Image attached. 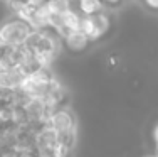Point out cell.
Listing matches in <instances>:
<instances>
[{"label":"cell","instance_id":"7","mask_svg":"<svg viewBox=\"0 0 158 157\" xmlns=\"http://www.w3.org/2000/svg\"><path fill=\"white\" fill-rule=\"evenodd\" d=\"M91 47V41L86 37L84 32L74 31L62 37V49H66L71 56H81Z\"/></svg>","mask_w":158,"mask_h":157},{"label":"cell","instance_id":"6","mask_svg":"<svg viewBox=\"0 0 158 157\" xmlns=\"http://www.w3.org/2000/svg\"><path fill=\"white\" fill-rule=\"evenodd\" d=\"M22 111L27 118V123H31V125L47 123L49 117H51V110L47 108L42 98H27L22 105Z\"/></svg>","mask_w":158,"mask_h":157},{"label":"cell","instance_id":"14","mask_svg":"<svg viewBox=\"0 0 158 157\" xmlns=\"http://www.w3.org/2000/svg\"><path fill=\"white\" fill-rule=\"evenodd\" d=\"M103 2H104V0H103Z\"/></svg>","mask_w":158,"mask_h":157},{"label":"cell","instance_id":"5","mask_svg":"<svg viewBox=\"0 0 158 157\" xmlns=\"http://www.w3.org/2000/svg\"><path fill=\"white\" fill-rule=\"evenodd\" d=\"M57 144V135L49 127V123L39 125L32 135V147L35 157H54V150Z\"/></svg>","mask_w":158,"mask_h":157},{"label":"cell","instance_id":"3","mask_svg":"<svg viewBox=\"0 0 158 157\" xmlns=\"http://www.w3.org/2000/svg\"><path fill=\"white\" fill-rule=\"evenodd\" d=\"M81 32H84L86 37L91 41V44L108 39V36L113 32L111 12L104 10V12L94 14V15L84 17L81 24Z\"/></svg>","mask_w":158,"mask_h":157},{"label":"cell","instance_id":"9","mask_svg":"<svg viewBox=\"0 0 158 157\" xmlns=\"http://www.w3.org/2000/svg\"><path fill=\"white\" fill-rule=\"evenodd\" d=\"M143 3L146 5V9L153 10V12H158V0H143Z\"/></svg>","mask_w":158,"mask_h":157},{"label":"cell","instance_id":"11","mask_svg":"<svg viewBox=\"0 0 158 157\" xmlns=\"http://www.w3.org/2000/svg\"><path fill=\"white\" fill-rule=\"evenodd\" d=\"M155 157H158V145H156V149H155Z\"/></svg>","mask_w":158,"mask_h":157},{"label":"cell","instance_id":"2","mask_svg":"<svg viewBox=\"0 0 158 157\" xmlns=\"http://www.w3.org/2000/svg\"><path fill=\"white\" fill-rule=\"evenodd\" d=\"M32 32H34V29L31 25L15 15L7 17L0 24V41L5 46H12V47L24 46Z\"/></svg>","mask_w":158,"mask_h":157},{"label":"cell","instance_id":"1","mask_svg":"<svg viewBox=\"0 0 158 157\" xmlns=\"http://www.w3.org/2000/svg\"><path fill=\"white\" fill-rule=\"evenodd\" d=\"M24 46L35 54L42 68L51 69V66L59 59V54L62 51V39L54 31L44 29V31H34Z\"/></svg>","mask_w":158,"mask_h":157},{"label":"cell","instance_id":"10","mask_svg":"<svg viewBox=\"0 0 158 157\" xmlns=\"http://www.w3.org/2000/svg\"><path fill=\"white\" fill-rule=\"evenodd\" d=\"M152 139L155 142V145H158V122L155 123V127H153V132H152Z\"/></svg>","mask_w":158,"mask_h":157},{"label":"cell","instance_id":"8","mask_svg":"<svg viewBox=\"0 0 158 157\" xmlns=\"http://www.w3.org/2000/svg\"><path fill=\"white\" fill-rule=\"evenodd\" d=\"M74 7L82 17H89L106 10L103 0H74Z\"/></svg>","mask_w":158,"mask_h":157},{"label":"cell","instance_id":"13","mask_svg":"<svg viewBox=\"0 0 158 157\" xmlns=\"http://www.w3.org/2000/svg\"><path fill=\"white\" fill-rule=\"evenodd\" d=\"M71 2H74V0H71Z\"/></svg>","mask_w":158,"mask_h":157},{"label":"cell","instance_id":"4","mask_svg":"<svg viewBox=\"0 0 158 157\" xmlns=\"http://www.w3.org/2000/svg\"><path fill=\"white\" fill-rule=\"evenodd\" d=\"M54 78H56V74L51 69H47V68L37 69L35 73L27 74L24 78V81H22L19 89L27 98H44L47 95V89L51 86Z\"/></svg>","mask_w":158,"mask_h":157},{"label":"cell","instance_id":"12","mask_svg":"<svg viewBox=\"0 0 158 157\" xmlns=\"http://www.w3.org/2000/svg\"><path fill=\"white\" fill-rule=\"evenodd\" d=\"M148 157H155V155H148Z\"/></svg>","mask_w":158,"mask_h":157}]
</instances>
